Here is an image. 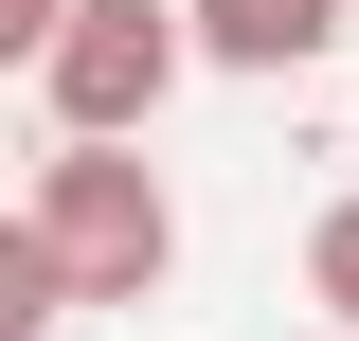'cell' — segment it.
Here are the masks:
<instances>
[{"label": "cell", "mask_w": 359, "mask_h": 341, "mask_svg": "<svg viewBox=\"0 0 359 341\" xmlns=\"http://www.w3.org/2000/svg\"><path fill=\"white\" fill-rule=\"evenodd\" d=\"M306 305L359 341V198H323V215H306Z\"/></svg>", "instance_id": "5"}, {"label": "cell", "mask_w": 359, "mask_h": 341, "mask_svg": "<svg viewBox=\"0 0 359 341\" xmlns=\"http://www.w3.org/2000/svg\"><path fill=\"white\" fill-rule=\"evenodd\" d=\"M180 72H198L180 0H72V36L36 54V108H54V144H144L180 108Z\"/></svg>", "instance_id": "2"}, {"label": "cell", "mask_w": 359, "mask_h": 341, "mask_svg": "<svg viewBox=\"0 0 359 341\" xmlns=\"http://www.w3.org/2000/svg\"><path fill=\"white\" fill-rule=\"evenodd\" d=\"M54 36H72V0H0V54H18V72H36Z\"/></svg>", "instance_id": "6"}, {"label": "cell", "mask_w": 359, "mask_h": 341, "mask_svg": "<svg viewBox=\"0 0 359 341\" xmlns=\"http://www.w3.org/2000/svg\"><path fill=\"white\" fill-rule=\"evenodd\" d=\"M323 341H341V323H323Z\"/></svg>", "instance_id": "7"}, {"label": "cell", "mask_w": 359, "mask_h": 341, "mask_svg": "<svg viewBox=\"0 0 359 341\" xmlns=\"http://www.w3.org/2000/svg\"><path fill=\"white\" fill-rule=\"evenodd\" d=\"M180 18H198V72L287 90V72H323V54H341V18H359V0H180Z\"/></svg>", "instance_id": "3"}, {"label": "cell", "mask_w": 359, "mask_h": 341, "mask_svg": "<svg viewBox=\"0 0 359 341\" xmlns=\"http://www.w3.org/2000/svg\"><path fill=\"white\" fill-rule=\"evenodd\" d=\"M18 215L54 234V269H72L90 305H162V288H180V198H162L144 144H36Z\"/></svg>", "instance_id": "1"}, {"label": "cell", "mask_w": 359, "mask_h": 341, "mask_svg": "<svg viewBox=\"0 0 359 341\" xmlns=\"http://www.w3.org/2000/svg\"><path fill=\"white\" fill-rule=\"evenodd\" d=\"M72 269H54V234H36V215H0V341H54V323H72Z\"/></svg>", "instance_id": "4"}]
</instances>
